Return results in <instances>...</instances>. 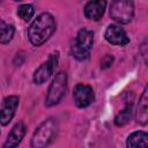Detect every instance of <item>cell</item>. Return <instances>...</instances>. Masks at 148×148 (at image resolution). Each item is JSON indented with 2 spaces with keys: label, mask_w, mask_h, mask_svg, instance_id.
Returning <instances> with one entry per match:
<instances>
[{
  "label": "cell",
  "mask_w": 148,
  "mask_h": 148,
  "mask_svg": "<svg viewBox=\"0 0 148 148\" xmlns=\"http://www.w3.org/2000/svg\"><path fill=\"white\" fill-rule=\"evenodd\" d=\"M58 60H59V52H53L50 56V58L35 71L34 82L37 84H43L44 82H46L53 74V72L58 65Z\"/></svg>",
  "instance_id": "8992f818"
},
{
  "label": "cell",
  "mask_w": 148,
  "mask_h": 148,
  "mask_svg": "<svg viewBox=\"0 0 148 148\" xmlns=\"http://www.w3.org/2000/svg\"><path fill=\"white\" fill-rule=\"evenodd\" d=\"M67 90V74L66 72H59L56 74L52 83L49 87L46 97H45V105L53 106L58 104L65 96Z\"/></svg>",
  "instance_id": "277c9868"
},
{
  "label": "cell",
  "mask_w": 148,
  "mask_h": 148,
  "mask_svg": "<svg viewBox=\"0 0 148 148\" xmlns=\"http://www.w3.org/2000/svg\"><path fill=\"white\" fill-rule=\"evenodd\" d=\"M134 15V5L128 0H116L111 2L110 16L118 23H130Z\"/></svg>",
  "instance_id": "5b68a950"
},
{
  "label": "cell",
  "mask_w": 148,
  "mask_h": 148,
  "mask_svg": "<svg viewBox=\"0 0 148 148\" xmlns=\"http://www.w3.org/2000/svg\"><path fill=\"white\" fill-rule=\"evenodd\" d=\"M35 14V7L31 3H23L17 8V15L23 21H29Z\"/></svg>",
  "instance_id": "2e32d148"
},
{
  "label": "cell",
  "mask_w": 148,
  "mask_h": 148,
  "mask_svg": "<svg viewBox=\"0 0 148 148\" xmlns=\"http://www.w3.org/2000/svg\"><path fill=\"white\" fill-rule=\"evenodd\" d=\"M15 34V28L14 25L7 24L1 17H0V43L2 44H8Z\"/></svg>",
  "instance_id": "5bb4252c"
},
{
  "label": "cell",
  "mask_w": 148,
  "mask_h": 148,
  "mask_svg": "<svg viewBox=\"0 0 148 148\" xmlns=\"http://www.w3.org/2000/svg\"><path fill=\"white\" fill-rule=\"evenodd\" d=\"M58 123L53 118L44 120L31 138V148H46L57 136Z\"/></svg>",
  "instance_id": "7a4b0ae2"
},
{
  "label": "cell",
  "mask_w": 148,
  "mask_h": 148,
  "mask_svg": "<svg viewBox=\"0 0 148 148\" xmlns=\"http://www.w3.org/2000/svg\"><path fill=\"white\" fill-rule=\"evenodd\" d=\"M112 62H113V57L112 56H110V54H106L103 59H102V68H108V67H110L111 65H112Z\"/></svg>",
  "instance_id": "e0dca14e"
},
{
  "label": "cell",
  "mask_w": 148,
  "mask_h": 148,
  "mask_svg": "<svg viewBox=\"0 0 148 148\" xmlns=\"http://www.w3.org/2000/svg\"><path fill=\"white\" fill-rule=\"evenodd\" d=\"M127 148H148V135L143 131H136L128 135L126 140Z\"/></svg>",
  "instance_id": "4fadbf2b"
},
{
  "label": "cell",
  "mask_w": 148,
  "mask_h": 148,
  "mask_svg": "<svg viewBox=\"0 0 148 148\" xmlns=\"http://www.w3.org/2000/svg\"><path fill=\"white\" fill-rule=\"evenodd\" d=\"M135 119L141 125H146L148 121V89L147 87L145 88L142 95L140 96L136 113H135Z\"/></svg>",
  "instance_id": "7c38bea8"
},
{
  "label": "cell",
  "mask_w": 148,
  "mask_h": 148,
  "mask_svg": "<svg viewBox=\"0 0 148 148\" xmlns=\"http://www.w3.org/2000/svg\"><path fill=\"white\" fill-rule=\"evenodd\" d=\"M27 126L23 121H18L14 125L12 131L9 132L2 148H17V146L21 143L23 136L25 135Z\"/></svg>",
  "instance_id": "30bf717a"
},
{
  "label": "cell",
  "mask_w": 148,
  "mask_h": 148,
  "mask_svg": "<svg viewBox=\"0 0 148 148\" xmlns=\"http://www.w3.org/2000/svg\"><path fill=\"white\" fill-rule=\"evenodd\" d=\"M94 44V34L87 28H82L77 31L74 44L72 46V54L77 60H86L89 58Z\"/></svg>",
  "instance_id": "3957f363"
},
{
  "label": "cell",
  "mask_w": 148,
  "mask_h": 148,
  "mask_svg": "<svg viewBox=\"0 0 148 148\" xmlns=\"http://www.w3.org/2000/svg\"><path fill=\"white\" fill-rule=\"evenodd\" d=\"M106 2L104 0H96V1H89L84 6V15L87 18L92 21H98L104 12H105Z\"/></svg>",
  "instance_id": "8fae6325"
},
{
  "label": "cell",
  "mask_w": 148,
  "mask_h": 148,
  "mask_svg": "<svg viewBox=\"0 0 148 148\" xmlns=\"http://www.w3.org/2000/svg\"><path fill=\"white\" fill-rule=\"evenodd\" d=\"M57 23L50 13H42L28 28V38L34 46L43 45L56 31Z\"/></svg>",
  "instance_id": "6da1fadb"
},
{
  "label": "cell",
  "mask_w": 148,
  "mask_h": 148,
  "mask_svg": "<svg viewBox=\"0 0 148 148\" xmlns=\"http://www.w3.org/2000/svg\"><path fill=\"white\" fill-rule=\"evenodd\" d=\"M73 97H74V103L77 108L89 106L95 98L92 88L88 84H84V83H79L75 86Z\"/></svg>",
  "instance_id": "52a82bcc"
},
{
  "label": "cell",
  "mask_w": 148,
  "mask_h": 148,
  "mask_svg": "<svg viewBox=\"0 0 148 148\" xmlns=\"http://www.w3.org/2000/svg\"><path fill=\"white\" fill-rule=\"evenodd\" d=\"M131 116H132V102L127 103V105L124 108V110H121L117 114V117L114 118V124L117 126H124L130 121Z\"/></svg>",
  "instance_id": "9a60e30c"
},
{
  "label": "cell",
  "mask_w": 148,
  "mask_h": 148,
  "mask_svg": "<svg viewBox=\"0 0 148 148\" xmlns=\"http://www.w3.org/2000/svg\"><path fill=\"white\" fill-rule=\"evenodd\" d=\"M104 37L110 44L118 46H124L130 43V38L126 31L118 24H110L105 30Z\"/></svg>",
  "instance_id": "ba28073f"
},
{
  "label": "cell",
  "mask_w": 148,
  "mask_h": 148,
  "mask_svg": "<svg viewBox=\"0 0 148 148\" xmlns=\"http://www.w3.org/2000/svg\"><path fill=\"white\" fill-rule=\"evenodd\" d=\"M20 103V98L17 96H8L3 99L2 102V106L0 109V124L6 126L7 124H9V121L13 119L16 109Z\"/></svg>",
  "instance_id": "9c48e42d"
}]
</instances>
